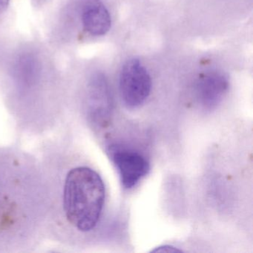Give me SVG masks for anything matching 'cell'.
Wrapping results in <instances>:
<instances>
[{
  "label": "cell",
  "mask_w": 253,
  "mask_h": 253,
  "mask_svg": "<svg viewBox=\"0 0 253 253\" xmlns=\"http://www.w3.org/2000/svg\"><path fill=\"white\" fill-rule=\"evenodd\" d=\"M106 188L92 169L79 167L69 171L63 189V209L71 225L83 232L95 228L101 217Z\"/></svg>",
  "instance_id": "cell-1"
},
{
  "label": "cell",
  "mask_w": 253,
  "mask_h": 253,
  "mask_svg": "<svg viewBox=\"0 0 253 253\" xmlns=\"http://www.w3.org/2000/svg\"><path fill=\"white\" fill-rule=\"evenodd\" d=\"M152 89V79L141 62L128 60L121 69L119 91L121 100L128 109H135L144 104Z\"/></svg>",
  "instance_id": "cell-2"
},
{
  "label": "cell",
  "mask_w": 253,
  "mask_h": 253,
  "mask_svg": "<svg viewBox=\"0 0 253 253\" xmlns=\"http://www.w3.org/2000/svg\"><path fill=\"white\" fill-rule=\"evenodd\" d=\"M113 97L109 81L103 73L97 72L87 85L86 112L88 121L98 128L105 127L113 112Z\"/></svg>",
  "instance_id": "cell-3"
},
{
  "label": "cell",
  "mask_w": 253,
  "mask_h": 253,
  "mask_svg": "<svg viewBox=\"0 0 253 253\" xmlns=\"http://www.w3.org/2000/svg\"><path fill=\"white\" fill-rule=\"evenodd\" d=\"M108 153L125 189L134 187L150 170L147 158L135 149L112 144L109 146Z\"/></svg>",
  "instance_id": "cell-4"
},
{
  "label": "cell",
  "mask_w": 253,
  "mask_h": 253,
  "mask_svg": "<svg viewBox=\"0 0 253 253\" xmlns=\"http://www.w3.org/2000/svg\"><path fill=\"white\" fill-rule=\"evenodd\" d=\"M229 88L227 78L221 72L210 71L203 74L195 85V95L204 111L215 109L223 100Z\"/></svg>",
  "instance_id": "cell-5"
},
{
  "label": "cell",
  "mask_w": 253,
  "mask_h": 253,
  "mask_svg": "<svg viewBox=\"0 0 253 253\" xmlns=\"http://www.w3.org/2000/svg\"><path fill=\"white\" fill-rule=\"evenodd\" d=\"M82 23L90 35L103 36L110 29L112 20L109 11L100 0H88L83 7Z\"/></svg>",
  "instance_id": "cell-6"
},
{
  "label": "cell",
  "mask_w": 253,
  "mask_h": 253,
  "mask_svg": "<svg viewBox=\"0 0 253 253\" xmlns=\"http://www.w3.org/2000/svg\"><path fill=\"white\" fill-rule=\"evenodd\" d=\"M36 69L35 59L29 54L22 57L16 66V72L18 78L23 81H29L33 79L36 74Z\"/></svg>",
  "instance_id": "cell-7"
},
{
  "label": "cell",
  "mask_w": 253,
  "mask_h": 253,
  "mask_svg": "<svg viewBox=\"0 0 253 253\" xmlns=\"http://www.w3.org/2000/svg\"><path fill=\"white\" fill-rule=\"evenodd\" d=\"M152 252L153 253H180L181 250H178V249L175 248V247H172V246H162V247H157L155 250H152Z\"/></svg>",
  "instance_id": "cell-8"
},
{
  "label": "cell",
  "mask_w": 253,
  "mask_h": 253,
  "mask_svg": "<svg viewBox=\"0 0 253 253\" xmlns=\"http://www.w3.org/2000/svg\"><path fill=\"white\" fill-rule=\"evenodd\" d=\"M10 0H0V16L6 11Z\"/></svg>",
  "instance_id": "cell-9"
}]
</instances>
